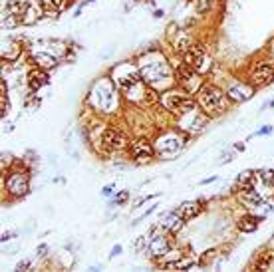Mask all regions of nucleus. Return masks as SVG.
<instances>
[{
  "instance_id": "30",
  "label": "nucleus",
  "mask_w": 274,
  "mask_h": 272,
  "mask_svg": "<svg viewBox=\"0 0 274 272\" xmlns=\"http://www.w3.org/2000/svg\"><path fill=\"white\" fill-rule=\"evenodd\" d=\"M102 195H104V197H111V195H113V185H107V187H104Z\"/></svg>"
},
{
  "instance_id": "31",
  "label": "nucleus",
  "mask_w": 274,
  "mask_h": 272,
  "mask_svg": "<svg viewBox=\"0 0 274 272\" xmlns=\"http://www.w3.org/2000/svg\"><path fill=\"white\" fill-rule=\"evenodd\" d=\"M119 252H121V247H119V245H115V247H113V249H111V254H109V256H111V258H113V256H117V254H119Z\"/></svg>"
},
{
  "instance_id": "1",
  "label": "nucleus",
  "mask_w": 274,
  "mask_h": 272,
  "mask_svg": "<svg viewBox=\"0 0 274 272\" xmlns=\"http://www.w3.org/2000/svg\"><path fill=\"white\" fill-rule=\"evenodd\" d=\"M137 68H139L141 80L149 87H153L155 92H159V94L175 85V70L171 68L167 56L163 52H159V50L147 52L139 60Z\"/></svg>"
},
{
  "instance_id": "19",
  "label": "nucleus",
  "mask_w": 274,
  "mask_h": 272,
  "mask_svg": "<svg viewBox=\"0 0 274 272\" xmlns=\"http://www.w3.org/2000/svg\"><path fill=\"white\" fill-rule=\"evenodd\" d=\"M44 85H48V72L42 70V68H32L30 72H28V87L32 89V92H38V89H42Z\"/></svg>"
},
{
  "instance_id": "14",
  "label": "nucleus",
  "mask_w": 274,
  "mask_h": 272,
  "mask_svg": "<svg viewBox=\"0 0 274 272\" xmlns=\"http://www.w3.org/2000/svg\"><path fill=\"white\" fill-rule=\"evenodd\" d=\"M256 87L249 80H231L229 85L225 87L227 98L231 100V104H245L254 96Z\"/></svg>"
},
{
  "instance_id": "6",
  "label": "nucleus",
  "mask_w": 274,
  "mask_h": 272,
  "mask_svg": "<svg viewBox=\"0 0 274 272\" xmlns=\"http://www.w3.org/2000/svg\"><path fill=\"white\" fill-rule=\"evenodd\" d=\"M185 143H187V135L179 127L163 129L155 137V141H153L157 155H161V157H175V155H179L183 151Z\"/></svg>"
},
{
  "instance_id": "22",
  "label": "nucleus",
  "mask_w": 274,
  "mask_h": 272,
  "mask_svg": "<svg viewBox=\"0 0 274 272\" xmlns=\"http://www.w3.org/2000/svg\"><path fill=\"white\" fill-rule=\"evenodd\" d=\"M199 210H201L199 203L187 201V203H183V205L177 209V213H179V215H181L185 221H189V219H193V217H197V215H199Z\"/></svg>"
},
{
  "instance_id": "27",
  "label": "nucleus",
  "mask_w": 274,
  "mask_h": 272,
  "mask_svg": "<svg viewBox=\"0 0 274 272\" xmlns=\"http://www.w3.org/2000/svg\"><path fill=\"white\" fill-rule=\"evenodd\" d=\"M30 266H32V260H20L18 264H16V270H30Z\"/></svg>"
},
{
  "instance_id": "11",
  "label": "nucleus",
  "mask_w": 274,
  "mask_h": 272,
  "mask_svg": "<svg viewBox=\"0 0 274 272\" xmlns=\"http://www.w3.org/2000/svg\"><path fill=\"white\" fill-rule=\"evenodd\" d=\"M126 151L129 155V159H133L135 163H147V161H151L157 155L153 141L149 137H145V135L129 139V145H127Z\"/></svg>"
},
{
  "instance_id": "12",
  "label": "nucleus",
  "mask_w": 274,
  "mask_h": 272,
  "mask_svg": "<svg viewBox=\"0 0 274 272\" xmlns=\"http://www.w3.org/2000/svg\"><path fill=\"white\" fill-rule=\"evenodd\" d=\"M175 70V85L177 87H181L183 92H187L191 96H195L199 89H201V85H203V80H201V76L189 68L187 64H179L177 68H173Z\"/></svg>"
},
{
  "instance_id": "32",
  "label": "nucleus",
  "mask_w": 274,
  "mask_h": 272,
  "mask_svg": "<svg viewBox=\"0 0 274 272\" xmlns=\"http://www.w3.org/2000/svg\"><path fill=\"white\" fill-rule=\"evenodd\" d=\"M266 133H270V126H264V129H260L256 135H266Z\"/></svg>"
},
{
  "instance_id": "8",
  "label": "nucleus",
  "mask_w": 274,
  "mask_h": 272,
  "mask_svg": "<svg viewBox=\"0 0 274 272\" xmlns=\"http://www.w3.org/2000/svg\"><path fill=\"white\" fill-rule=\"evenodd\" d=\"M183 62L187 64L189 68H193L199 76H205L212 70V56L209 54V50L201 44H193L189 50L183 54Z\"/></svg>"
},
{
  "instance_id": "28",
  "label": "nucleus",
  "mask_w": 274,
  "mask_h": 272,
  "mask_svg": "<svg viewBox=\"0 0 274 272\" xmlns=\"http://www.w3.org/2000/svg\"><path fill=\"white\" fill-rule=\"evenodd\" d=\"M16 236V232H2V243H8V240H12Z\"/></svg>"
},
{
  "instance_id": "9",
  "label": "nucleus",
  "mask_w": 274,
  "mask_h": 272,
  "mask_svg": "<svg viewBox=\"0 0 274 272\" xmlns=\"http://www.w3.org/2000/svg\"><path fill=\"white\" fill-rule=\"evenodd\" d=\"M175 119H177V127L181 131H185L189 135H197V133H201L205 129L207 122H209V115H205L199 105H193L191 109H187L181 115H177Z\"/></svg>"
},
{
  "instance_id": "26",
  "label": "nucleus",
  "mask_w": 274,
  "mask_h": 272,
  "mask_svg": "<svg viewBox=\"0 0 274 272\" xmlns=\"http://www.w3.org/2000/svg\"><path fill=\"white\" fill-rule=\"evenodd\" d=\"M127 199H129V193H127V191H121V193L115 197V201H113V203H115V205H124Z\"/></svg>"
},
{
  "instance_id": "4",
  "label": "nucleus",
  "mask_w": 274,
  "mask_h": 272,
  "mask_svg": "<svg viewBox=\"0 0 274 272\" xmlns=\"http://www.w3.org/2000/svg\"><path fill=\"white\" fill-rule=\"evenodd\" d=\"M109 78L113 80V84L117 85L119 92L126 94V98H129L133 92H145L149 87V85L141 80L139 68L129 62H121V64H117V66H113Z\"/></svg>"
},
{
  "instance_id": "33",
  "label": "nucleus",
  "mask_w": 274,
  "mask_h": 272,
  "mask_svg": "<svg viewBox=\"0 0 274 272\" xmlns=\"http://www.w3.org/2000/svg\"><path fill=\"white\" fill-rule=\"evenodd\" d=\"M268 54H270V60H274V40L270 42V46H268Z\"/></svg>"
},
{
  "instance_id": "3",
  "label": "nucleus",
  "mask_w": 274,
  "mask_h": 272,
  "mask_svg": "<svg viewBox=\"0 0 274 272\" xmlns=\"http://www.w3.org/2000/svg\"><path fill=\"white\" fill-rule=\"evenodd\" d=\"M195 100H197V105L203 109V113L209 117L223 115L231 105V100L227 98L225 89L219 87L217 84H211V82L201 85V89L195 94Z\"/></svg>"
},
{
  "instance_id": "10",
  "label": "nucleus",
  "mask_w": 274,
  "mask_h": 272,
  "mask_svg": "<svg viewBox=\"0 0 274 272\" xmlns=\"http://www.w3.org/2000/svg\"><path fill=\"white\" fill-rule=\"evenodd\" d=\"M4 189L14 199L26 197L28 191H30V175H28V171H24V169H12V171H8L6 177H4Z\"/></svg>"
},
{
  "instance_id": "13",
  "label": "nucleus",
  "mask_w": 274,
  "mask_h": 272,
  "mask_svg": "<svg viewBox=\"0 0 274 272\" xmlns=\"http://www.w3.org/2000/svg\"><path fill=\"white\" fill-rule=\"evenodd\" d=\"M249 82L260 89L274 82V60H256L249 68Z\"/></svg>"
},
{
  "instance_id": "2",
  "label": "nucleus",
  "mask_w": 274,
  "mask_h": 272,
  "mask_svg": "<svg viewBox=\"0 0 274 272\" xmlns=\"http://www.w3.org/2000/svg\"><path fill=\"white\" fill-rule=\"evenodd\" d=\"M87 104L98 113H115L119 109V89L111 78H102L92 85L87 94Z\"/></svg>"
},
{
  "instance_id": "17",
  "label": "nucleus",
  "mask_w": 274,
  "mask_h": 272,
  "mask_svg": "<svg viewBox=\"0 0 274 272\" xmlns=\"http://www.w3.org/2000/svg\"><path fill=\"white\" fill-rule=\"evenodd\" d=\"M240 203H245L249 209H260V207H266L262 195L256 191V187L253 189H240Z\"/></svg>"
},
{
  "instance_id": "16",
  "label": "nucleus",
  "mask_w": 274,
  "mask_h": 272,
  "mask_svg": "<svg viewBox=\"0 0 274 272\" xmlns=\"http://www.w3.org/2000/svg\"><path fill=\"white\" fill-rule=\"evenodd\" d=\"M30 62L34 64L36 68L46 70V72H50V70L58 68V58H56V56H52L50 52H44V50L32 52V54H30Z\"/></svg>"
},
{
  "instance_id": "20",
  "label": "nucleus",
  "mask_w": 274,
  "mask_h": 272,
  "mask_svg": "<svg viewBox=\"0 0 274 272\" xmlns=\"http://www.w3.org/2000/svg\"><path fill=\"white\" fill-rule=\"evenodd\" d=\"M34 4L40 6L44 16H56L58 12H62L66 8V2L68 0H32Z\"/></svg>"
},
{
  "instance_id": "15",
  "label": "nucleus",
  "mask_w": 274,
  "mask_h": 272,
  "mask_svg": "<svg viewBox=\"0 0 274 272\" xmlns=\"http://www.w3.org/2000/svg\"><path fill=\"white\" fill-rule=\"evenodd\" d=\"M171 251V240H169L167 234H153L147 240V247H145V252H147L151 258H165Z\"/></svg>"
},
{
  "instance_id": "21",
  "label": "nucleus",
  "mask_w": 274,
  "mask_h": 272,
  "mask_svg": "<svg viewBox=\"0 0 274 272\" xmlns=\"http://www.w3.org/2000/svg\"><path fill=\"white\" fill-rule=\"evenodd\" d=\"M161 227L167 232H171V234H177L179 230H183V227H185V219L179 213H169L165 217V221L161 223Z\"/></svg>"
},
{
  "instance_id": "7",
  "label": "nucleus",
  "mask_w": 274,
  "mask_h": 272,
  "mask_svg": "<svg viewBox=\"0 0 274 272\" xmlns=\"http://www.w3.org/2000/svg\"><path fill=\"white\" fill-rule=\"evenodd\" d=\"M98 143L102 149H106L109 153H119L126 151L129 145V137L127 133L117 126H102L100 127V135H98Z\"/></svg>"
},
{
  "instance_id": "18",
  "label": "nucleus",
  "mask_w": 274,
  "mask_h": 272,
  "mask_svg": "<svg viewBox=\"0 0 274 272\" xmlns=\"http://www.w3.org/2000/svg\"><path fill=\"white\" fill-rule=\"evenodd\" d=\"M193 44H195V36L191 34L189 30H177V34H175V38H173V50H175L177 54L183 56Z\"/></svg>"
},
{
  "instance_id": "25",
  "label": "nucleus",
  "mask_w": 274,
  "mask_h": 272,
  "mask_svg": "<svg viewBox=\"0 0 274 272\" xmlns=\"http://www.w3.org/2000/svg\"><path fill=\"white\" fill-rule=\"evenodd\" d=\"M211 6H212V0H197L195 2V8H197L199 14H207L211 10Z\"/></svg>"
},
{
  "instance_id": "5",
  "label": "nucleus",
  "mask_w": 274,
  "mask_h": 272,
  "mask_svg": "<svg viewBox=\"0 0 274 272\" xmlns=\"http://www.w3.org/2000/svg\"><path fill=\"white\" fill-rule=\"evenodd\" d=\"M159 105L165 111H169L173 117H177V115L185 113L187 109H191L193 105H197V100H195V96L183 92L181 87H169L159 94Z\"/></svg>"
},
{
  "instance_id": "24",
  "label": "nucleus",
  "mask_w": 274,
  "mask_h": 272,
  "mask_svg": "<svg viewBox=\"0 0 274 272\" xmlns=\"http://www.w3.org/2000/svg\"><path fill=\"white\" fill-rule=\"evenodd\" d=\"M260 181L266 183L268 187H274V169H264V171H260Z\"/></svg>"
},
{
  "instance_id": "29",
  "label": "nucleus",
  "mask_w": 274,
  "mask_h": 272,
  "mask_svg": "<svg viewBox=\"0 0 274 272\" xmlns=\"http://www.w3.org/2000/svg\"><path fill=\"white\" fill-rule=\"evenodd\" d=\"M36 252H38V256H46V252H48V245H40L38 249H36Z\"/></svg>"
},
{
  "instance_id": "23",
  "label": "nucleus",
  "mask_w": 274,
  "mask_h": 272,
  "mask_svg": "<svg viewBox=\"0 0 274 272\" xmlns=\"http://www.w3.org/2000/svg\"><path fill=\"white\" fill-rule=\"evenodd\" d=\"M238 229L242 230V232H254V230L258 229V217H253V215H245V217H240V221H238Z\"/></svg>"
}]
</instances>
